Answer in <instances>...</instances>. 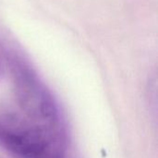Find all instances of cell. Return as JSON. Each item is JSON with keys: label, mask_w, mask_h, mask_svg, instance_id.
Returning <instances> with one entry per match:
<instances>
[{"label": "cell", "mask_w": 158, "mask_h": 158, "mask_svg": "<svg viewBox=\"0 0 158 158\" xmlns=\"http://www.w3.org/2000/svg\"><path fill=\"white\" fill-rule=\"evenodd\" d=\"M6 69L10 72L15 98L24 117L41 129L68 140L60 104L29 60L17 49L6 48Z\"/></svg>", "instance_id": "cell-1"}, {"label": "cell", "mask_w": 158, "mask_h": 158, "mask_svg": "<svg viewBox=\"0 0 158 158\" xmlns=\"http://www.w3.org/2000/svg\"><path fill=\"white\" fill-rule=\"evenodd\" d=\"M6 48H5L2 42L0 41V73H2L6 67Z\"/></svg>", "instance_id": "cell-3"}, {"label": "cell", "mask_w": 158, "mask_h": 158, "mask_svg": "<svg viewBox=\"0 0 158 158\" xmlns=\"http://www.w3.org/2000/svg\"><path fill=\"white\" fill-rule=\"evenodd\" d=\"M67 142L25 117H0V145L18 158H65Z\"/></svg>", "instance_id": "cell-2"}]
</instances>
